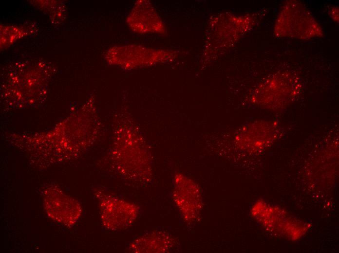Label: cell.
Returning a JSON list of instances; mask_svg holds the SVG:
<instances>
[{
	"mask_svg": "<svg viewBox=\"0 0 339 253\" xmlns=\"http://www.w3.org/2000/svg\"><path fill=\"white\" fill-rule=\"evenodd\" d=\"M102 222L108 229L117 231L131 226L136 219L139 207L115 196L97 193Z\"/></svg>",
	"mask_w": 339,
	"mask_h": 253,
	"instance_id": "6da1fadb",
	"label": "cell"
},
{
	"mask_svg": "<svg viewBox=\"0 0 339 253\" xmlns=\"http://www.w3.org/2000/svg\"><path fill=\"white\" fill-rule=\"evenodd\" d=\"M43 201L48 216L63 225H73L81 216L80 204L58 188H48Z\"/></svg>",
	"mask_w": 339,
	"mask_h": 253,
	"instance_id": "7a4b0ae2",
	"label": "cell"
}]
</instances>
